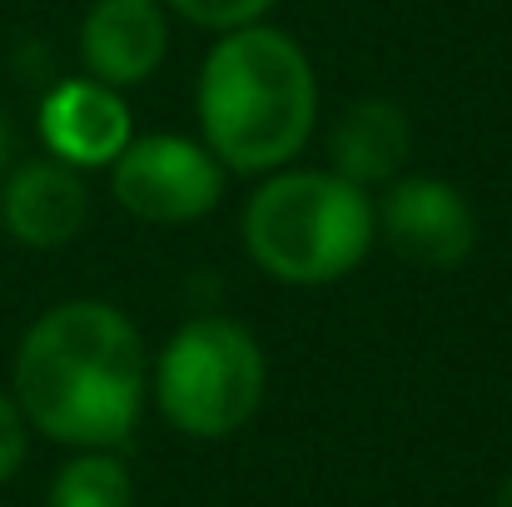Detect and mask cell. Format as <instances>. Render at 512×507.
<instances>
[{
  "label": "cell",
  "instance_id": "1",
  "mask_svg": "<svg viewBox=\"0 0 512 507\" xmlns=\"http://www.w3.org/2000/svg\"><path fill=\"white\" fill-rule=\"evenodd\" d=\"M25 423L65 448H120L150 398V353L135 319L105 299L45 309L15 353Z\"/></svg>",
  "mask_w": 512,
  "mask_h": 507
},
{
  "label": "cell",
  "instance_id": "2",
  "mask_svg": "<svg viewBox=\"0 0 512 507\" xmlns=\"http://www.w3.org/2000/svg\"><path fill=\"white\" fill-rule=\"evenodd\" d=\"M199 140L229 174L294 165L319 120V75L309 50L259 20L209 45L194 85Z\"/></svg>",
  "mask_w": 512,
  "mask_h": 507
},
{
  "label": "cell",
  "instance_id": "3",
  "mask_svg": "<svg viewBox=\"0 0 512 507\" xmlns=\"http://www.w3.org/2000/svg\"><path fill=\"white\" fill-rule=\"evenodd\" d=\"M244 249L249 259L289 289H319L348 279L373 239L378 214L373 194L348 184L334 169H274L244 204Z\"/></svg>",
  "mask_w": 512,
  "mask_h": 507
},
{
  "label": "cell",
  "instance_id": "4",
  "mask_svg": "<svg viewBox=\"0 0 512 507\" xmlns=\"http://www.w3.org/2000/svg\"><path fill=\"white\" fill-rule=\"evenodd\" d=\"M269 388V358L239 319L199 314L184 319L150 363V393L165 423L184 438H229L239 433Z\"/></svg>",
  "mask_w": 512,
  "mask_h": 507
},
{
  "label": "cell",
  "instance_id": "5",
  "mask_svg": "<svg viewBox=\"0 0 512 507\" xmlns=\"http://www.w3.org/2000/svg\"><path fill=\"white\" fill-rule=\"evenodd\" d=\"M224 179L229 169L209 155L204 140H189V135L130 140L125 155L110 165L115 204L130 219L160 224V229H179L214 214L224 199Z\"/></svg>",
  "mask_w": 512,
  "mask_h": 507
},
{
  "label": "cell",
  "instance_id": "6",
  "mask_svg": "<svg viewBox=\"0 0 512 507\" xmlns=\"http://www.w3.org/2000/svg\"><path fill=\"white\" fill-rule=\"evenodd\" d=\"M373 214L378 239H388V249L413 269L448 274L478 249V214L468 194L438 174H398L373 199Z\"/></svg>",
  "mask_w": 512,
  "mask_h": 507
},
{
  "label": "cell",
  "instance_id": "7",
  "mask_svg": "<svg viewBox=\"0 0 512 507\" xmlns=\"http://www.w3.org/2000/svg\"><path fill=\"white\" fill-rule=\"evenodd\" d=\"M40 140L50 150V160L70 169H110L125 145L135 140L130 125V105L120 90L80 75V80H60L45 90L40 100Z\"/></svg>",
  "mask_w": 512,
  "mask_h": 507
},
{
  "label": "cell",
  "instance_id": "8",
  "mask_svg": "<svg viewBox=\"0 0 512 507\" xmlns=\"http://www.w3.org/2000/svg\"><path fill=\"white\" fill-rule=\"evenodd\" d=\"M170 55V10L160 0H95L80 20L85 75L110 90L145 85Z\"/></svg>",
  "mask_w": 512,
  "mask_h": 507
},
{
  "label": "cell",
  "instance_id": "9",
  "mask_svg": "<svg viewBox=\"0 0 512 507\" xmlns=\"http://www.w3.org/2000/svg\"><path fill=\"white\" fill-rule=\"evenodd\" d=\"M85 219H90V189L80 169L50 155L10 169L0 189V224L10 229V239H20L25 249H65L80 239Z\"/></svg>",
  "mask_w": 512,
  "mask_h": 507
},
{
  "label": "cell",
  "instance_id": "10",
  "mask_svg": "<svg viewBox=\"0 0 512 507\" xmlns=\"http://www.w3.org/2000/svg\"><path fill=\"white\" fill-rule=\"evenodd\" d=\"M413 160V120L398 100L363 95L339 110L329 130V169L358 189L393 184Z\"/></svg>",
  "mask_w": 512,
  "mask_h": 507
},
{
  "label": "cell",
  "instance_id": "11",
  "mask_svg": "<svg viewBox=\"0 0 512 507\" xmlns=\"http://www.w3.org/2000/svg\"><path fill=\"white\" fill-rule=\"evenodd\" d=\"M50 507H135L130 468L115 448H80L50 483Z\"/></svg>",
  "mask_w": 512,
  "mask_h": 507
},
{
  "label": "cell",
  "instance_id": "12",
  "mask_svg": "<svg viewBox=\"0 0 512 507\" xmlns=\"http://www.w3.org/2000/svg\"><path fill=\"white\" fill-rule=\"evenodd\" d=\"M170 15L199 25V30H214V35H229V30H244V25H259L274 0H160Z\"/></svg>",
  "mask_w": 512,
  "mask_h": 507
},
{
  "label": "cell",
  "instance_id": "13",
  "mask_svg": "<svg viewBox=\"0 0 512 507\" xmlns=\"http://www.w3.org/2000/svg\"><path fill=\"white\" fill-rule=\"evenodd\" d=\"M25 443H30V423L20 413V403L10 393H0V483H10L25 463Z\"/></svg>",
  "mask_w": 512,
  "mask_h": 507
},
{
  "label": "cell",
  "instance_id": "14",
  "mask_svg": "<svg viewBox=\"0 0 512 507\" xmlns=\"http://www.w3.org/2000/svg\"><path fill=\"white\" fill-rule=\"evenodd\" d=\"M493 507H512V473H508V483L498 488V503H493Z\"/></svg>",
  "mask_w": 512,
  "mask_h": 507
},
{
  "label": "cell",
  "instance_id": "15",
  "mask_svg": "<svg viewBox=\"0 0 512 507\" xmlns=\"http://www.w3.org/2000/svg\"><path fill=\"white\" fill-rule=\"evenodd\" d=\"M5 160H10V135H5V120H0V169H5Z\"/></svg>",
  "mask_w": 512,
  "mask_h": 507
}]
</instances>
